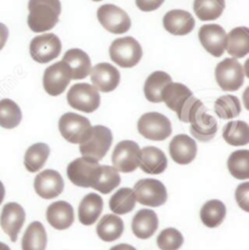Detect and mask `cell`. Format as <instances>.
<instances>
[{"instance_id": "obj_1", "label": "cell", "mask_w": 249, "mask_h": 250, "mask_svg": "<svg viewBox=\"0 0 249 250\" xmlns=\"http://www.w3.org/2000/svg\"><path fill=\"white\" fill-rule=\"evenodd\" d=\"M28 27L34 33H45L57 24L61 15L60 0H29Z\"/></svg>"}, {"instance_id": "obj_2", "label": "cell", "mask_w": 249, "mask_h": 250, "mask_svg": "<svg viewBox=\"0 0 249 250\" xmlns=\"http://www.w3.org/2000/svg\"><path fill=\"white\" fill-rule=\"evenodd\" d=\"M207 108L201 100H196L191 107L187 117V123L191 124V135L201 142H208L215 137L218 123L215 118L207 113Z\"/></svg>"}, {"instance_id": "obj_3", "label": "cell", "mask_w": 249, "mask_h": 250, "mask_svg": "<svg viewBox=\"0 0 249 250\" xmlns=\"http://www.w3.org/2000/svg\"><path fill=\"white\" fill-rule=\"evenodd\" d=\"M112 141H113V135L108 127L104 125H95L91 127V132L88 139L79 145V151L82 157L99 162L109 151Z\"/></svg>"}, {"instance_id": "obj_4", "label": "cell", "mask_w": 249, "mask_h": 250, "mask_svg": "<svg viewBox=\"0 0 249 250\" xmlns=\"http://www.w3.org/2000/svg\"><path fill=\"white\" fill-rule=\"evenodd\" d=\"M109 57L113 63L123 68H131L143 59V47L133 37H124L112 42L109 46Z\"/></svg>"}, {"instance_id": "obj_5", "label": "cell", "mask_w": 249, "mask_h": 250, "mask_svg": "<svg viewBox=\"0 0 249 250\" xmlns=\"http://www.w3.org/2000/svg\"><path fill=\"white\" fill-rule=\"evenodd\" d=\"M91 127L88 118L72 112L64 113L59 122L60 132L69 144H83L90 135Z\"/></svg>"}, {"instance_id": "obj_6", "label": "cell", "mask_w": 249, "mask_h": 250, "mask_svg": "<svg viewBox=\"0 0 249 250\" xmlns=\"http://www.w3.org/2000/svg\"><path fill=\"white\" fill-rule=\"evenodd\" d=\"M138 130L145 139L152 141H163L171 135V122L164 114L149 112L140 117Z\"/></svg>"}, {"instance_id": "obj_7", "label": "cell", "mask_w": 249, "mask_h": 250, "mask_svg": "<svg viewBox=\"0 0 249 250\" xmlns=\"http://www.w3.org/2000/svg\"><path fill=\"white\" fill-rule=\"evenodd\" d=\"M67 101L72 108L77 111L93 113L100 107V92L91 84H74L67 94Z\"/></svg>"}, {"instance_id": "obj_8", "label": "cell", "mask_w": 249, "mask_h": 250, "mask_svg": "<svg viewBox=\"0 0 249 250\" xmlns=\"http://www.w3.org/2000/svg\"><path fill=\"white\" fill-rule=\"evenodd\" d=\"M215 78L224 91H236L245 83L242 64L236 59H225L216 66Z\"/></svg>"}, {"instance_id": "obj_9", "label": "cell", "mask_w": 249, "mask_h": 250, "mask_svg": "<svg viewBox=\"0 0 249 250\" xmlns=\"http://www.w3.org/2000/svg\"><path fill=\"white\" fill-rule=\"evenodd\" d=\"M136 202L145 207L157 208L163 206L168 198L166 186L158 180L144 179L140 180L134 186Z\"/></svg>"}, {"instance_id": "obj_10", "label": "cell", "mask_w": 249, "mask_h": 250, "mask_svg": "<svg viewBox=\"0 0 249 250\" xmlns=\"http://www.w3.org/2000/svg\"><path fill=\"white\" fill-rule=\"evenodd\" d=\"M100 164L86 157H81L71 162L67 167V176L73 185L83 188H91L99 174Z\"/></svg>"}, {"instance_id": "obj_11", "label": "cell", "mask_w": 249, "mask_h": 250, "mask_svg": "<svg viewBox=\"0 0 249 250\" xmlns=\"http://www.w3.org/2000/svg\"><path fill=\"white\" fill-rule=\"evenodd\" d=\"M99 22L106 31L113 34H123L130 29L131 20L121 7L113 4L102 5L98 10Z\"/></svg>"}, {"instance_id": "obj_12", "label": "cell", "mask_w": 249, "mask_h": 250, "mask_svg": "<svg viewBox=\"0 0 249 250\" xmlns=\"http://www.w3.org/2000/svg\"><path fill=\"white\" fill-rule=\"evenodd\" d=\"M61 41L54 33L37 36L29 45V54L38 63H49L61 54Z\"/></svg>"}, {"instance_id": "obj_13", "label": "cell", "mask_w": 249, "mask_h": 250, "mask_svg": "<svg viewBox=\"0 0 249 250\" xmlns=\"http://www.w3.org/2000/svg\"><path fill=\"white\" fill-rule=\"evenodd\" d=\"M139 161H140V147L136 142L125 140L121 141L114 147L112 163L118 172L128 174L135 171L139 167Z\"/></svg>"}, {"instance_id": "obj_14", "label": "cell", "mask_w": 249, "mask_h": 250, "mask_svg": "<svg viewBox=\"0 0 249 250\" xmlns=\"http://www.w3.org/2000/svg\"><path fill=\"white\" fill-rule=\"evenodd\" d=\"M72 81V72L68 64L63 61H59L51 64L44 72L43 86L50 96H59L68 86Z\"/></svg>"}, {"instance_id": "obj_15", "label": "cell", "mask_w": 249, "mask_h": 250, "mask_svg": "<svg viewBox=\"0 0 249 250\" xmlns=\"http://www.w3.org/2000/svg\"><path fill=\"white\" fill-rule=\"evenodd\" d=\"M202 46L214 57H220L226 47L228 33L220 24H204L198 32Z\"/></svg>"}, {"instance_id": "obj_16", "label": "cell", "mask_w": 249, "mask_h": 250, "mask_svg": "<svg viewBox=\"0 0 249 250\" xmlns=\"http://www.w3.org/2000/svg\"><path fill=\"white\" fill-rule=\"evenodd\" d=\"M64 182L61 174L56 170H43L34 180V189L43 199H54L63 192Z\"/></svg>"}, {"instance_id": "obj_17", "label": "cell", "mask_w": 249, "mask_h": 250, "mask_svg": "<svg viewBox=\"0 0 249 250\" xmlns=\"http://www.w3.org/2000/svg\"><path fill=\"white\" fill-rule=\"evenodd\" d=\"M26 220V211L19 203H7L1 210L0 226L2 231L10 237L11 242H16L20 231Z\"/></svg>"}, {"instance_id": "obj_18", "label": "cell", "mask_w": 249, "mask_h": 250, "mask_svg": "<svg viewBox=\"0 0 249 250\" xmlns=\"http://www.w3.org/2000/svg\"><path fill=\"white\" fill-rule=\"evenodd\" d=\"M90 78L93 86L98 91L111 92L116 89L121 82V73L111 63H98L91 68Z\"/></svg>"}, {"instance_id": "obj_19", "label": "cell", "mask_w": 249, "mask_h": 250, "mask_svg": "<svg viewBox=\"0 0 249 250\" xmlns=\"http://www.w3.org/2000/svg\"><path fill=\"white\" fill-rule=\"evenodd\" d=\"M169 153L175 163L186 166L195 161L197 156V144L188 135H176L169 145Z\"/></svg>"}, {"instance_id": "obj_20", "label": "cell", "mask_w": 249, "mask_h": 250, "mask_svg": "<svg viewBox=\"0 0 249 250\" xmlns=\"http://www.w3.org/2000/svg\"><path fill=\"white\" fill-rule=\"evenodd\" d=\"M195 19L185 10H171L163 17V26L174 36H186L195 28Z\"/></svg>"}, {"instance_id": "obj_21", "label": "cell", "mask_w": 249, "mask_h": 250, "mask_svg": "<svg viewBox=\"0 0 249 250\" xmlns=\"http://www.w3.org/2000/svg\"><path fill=\"white\" fill-rule=\"evenodd\" d=\"M46 219L55 229H67L74 222L73 207L64 201L55 202L50 204L46 210Z\"/></svg>"}, {"instance_id": "obj_22", "label": "cell", "mask_w": 249, "mask_h": 250, "mask_svg": "<svg viewBox=\"0 0 249 250\" xmlns=\"http://www.w3.org/2000/svg\"><path fill=\"white\" fill-rule=\"evenodd\" d=\"M139 167L146 174L158 175L162 174L168 167L166 154L157 147H145L140 149V161Z\"/></svg>"}, {"instance_id": "obj_23", "label": "cell", "mask_w": 249, "mask_h": 250, "mask_svg": "<svg viewBox=\"0 0 249 250\" xmlns=\"http://www.w3.org/2000/svg\"><path fill=\"white\" fill-rule=\"evenodd\" d=\"M62 61L66 62L72 72V79L79 81L90 74L91 61L89 55L81 49H71L63 55Z\"/></svg>"}, {"instance_id": "obj_24", "label": "cell", "mask_w": 249, "mask_h": 250, "mask_svg": "<svg viewBox=\"0 0 249 250\" xmlns=\"http://www.w3.org/2000/svg\"><path fill=\"white\" fill-rule=\"evenodd\" d=\"M158 229V216L151 209H143L136 212L131 222L133 233L140 239H147L153 236Z\"/></svg>"}, {"instance_id": "obj_25", "label": "cell", "mask_w": 249, "mask_h": 250, "mask_svg": "<svg viewBox=\"0 0 249 250\" xmlns=\"http://www.w3.org/2000/svg\"><path fill=\"white\" fill-rule=\"evenodd\" d=\"M225 50L232 59L247 56L249 54V29L247 27H237L228 34Z\"/></svg>"}, {"instance_id": "obj_26", "label": "cell", "mask_w": 249, "mask_h": 250, "mask_svg": "<svg viewBox=\"0 0 249 250\" xmlns=\"http://www.w3.org/2000/svg\"><path fill=\"white\" fill-rule=\"evenodd\" d=\"M191 96H193L192 91L186 85L181 83H170L164 87L163 94H162V101L166 104L168 108L178 114L183 108L184 104Z\"/></svg>"}, {"instance_id": "obj_27", "label": "cell", "mask_w": 249, "mask_h": 250, "mask_svg": "<svg viewBox=\"0 0 249 250\" xmlns=\"http://www.w3.org/2000/svg\"><path fill=\"white\" fill-rule=\"evenodd\" d=\"M104 209V201L96 193H89L82 199L78 209L79 221L85 226L94 225Z\"/></svg>"}, {"instance_id": "obj_28", "label": "cell", "mask_w": 249, "mask_h": 250, "mask_svg": "<svg viewBox=\"0 0 249 250\" xmlns=\"http://www.w3.org/2000/svg\"><path fill=\"white\" fill-rule=\"evenodd\" d=\"M170 83H173V81L168 73L162 71L153 72L151 76H148L145 85H144L145 97L149 102L159 104V102H162V94H163L164 87Z\"/></svg>"}, {"instance_id": "obj_29", "label": "cell", "mask_w": 249, "mask_h": 250, "mask_svg": "<svg viewBox=\"0 0 249 250\" xmlns=\"http://www.w3.org/2000/svg\"><path fill=\"white\" fill-rule=\"evenodd\" d=\"M98 236L104 242H113L118 239L124 232V222L118 215L107 214L99 221L96 227Z\"/></svg>"}, {"instance_id": "obj_30", "label": "cell", "mask_w": 249, "mask_h": 250, "mask_svg": "<svg viewBox=\"0 0 249 250\" xmlns=\"http://www.w3.org/2000/svg\"><path fill=\"white\" fill-rule=\"evenodd\" d=\"M48 234L43 224L34 221L27 227L22 238V250H45Z\"/></svg>"}, {"instance_id": "obj_31", "label": "cell", "mask_w": 249, "mask_h": 250, "mask_svg": "<svg viewBox=\"0 0 249 250\" xmlns=\"http://www.w3.org/2000/svg\"><path fill=\"white\" fill-rule=\"evenodd\" d=\"M201 220L204 226L215 229L223 224L226 216V207L219 199L208 201L201 209Z\"/></svg>"}, {"instance_id": "obj_32", "label": "cell", "mask_w": 249, "mask_h": 250, "mask_svg": "<svg viewBox=\"0 0 249 250\" xmlns=\"http://www.w3.org/2000/svg\"><path fill=\"white\" fill-rule=\"evenodd\" d=\"M119 184H121V175L113 167L100 166L99 174L91 188L96 189L100 193L108 194L109 192L117 188Z\"/></svg>"}, {"instance_id": "obj_33", "label": "cell", "mask_w": 249, "mask_h": 250, "mask_svg": "<svg viewBox=\"0 0 249 250\" xmlns=\"http://www.w3.org/2000/svg\"><path fill=\"white\" fill-rule=\"evenodd\" d=\"M50 147L46 144L39 142L29 147L24 154V167L29 172H37L43 169L49 158Z\"/></svg>"}, {"instance_id": "obj_34", "label": "cell", "mask_w": 249, "mask_h": 250, "mask_svg": "<svg viewBox=\"0 0 249 250\" xmlns=\"http://www.w3.org/2000/svg\"><path fill=\"white\" fill-rule=\"evenodd\" d=\"M135 193L128 187L118 189L109 199V209L113 211L114 215L128 214L135 208Z\"/></svg>"}, {"instance_id": "obj_35", "label": "cell", "mask_w": 249, "mask_h": 250, "mask_svg": "<svg viewBox=\"0 0 249 250\" xmlns=\"http://www.w3.org/2000/svg\"><path fill=\"white\" fill-rule=\"evenodd\" d=\"M223 137L231 146H245L249 142V126L246 122L235 121L225 125Z\"/></svg>"}, {"instance_id": "obj_36", "label": "cell", "mask_w": 249, "mask_h": 250, "mask_svg": "<svg viewBox=\"0 0 249 250\" xmlns=\"http://www.w3.org/2000/svg\"><path fill=\"white\" fill-rule=\"evenodd\" d=\"M225 0H195L193 10L201 21H214L223 15Z\"/></svg>"}, {"instance_id": "obj_37", "label": "cell", "mask_w": 249, "mask_h": 250, "mask_svg": "<svg viewBox=\"0 0 249 250\" xmlns=\"http://www.w3.org/2000/svg\"><path fill=\"white\" fill-rule=\"evenodd\" d=\"M22 121L21 108L10 99L0 100V126L4 129H15Z\"/></svg>"}, {"instance_id": "obj_38", "label": "cell", "mask_w": 249, "mask_h": 250, "mask_svg": "<svg viewBox=\"0 0 249 250\" xmlns=\"http://www.w3.org/2000/svg\"><path fill=\"white\" fill-rule=\"evenodd\" d=\"M230 174L237 180L249 179V151H235L230 154L228 161Z\"/></svg>"}, {"instance_id": "obj_39", "label": "cell", "mask_w": 249, "mask_h": 250, "mask_svg": "<svg viewBox=\"0 0 249 250\" xmlns=\"http://www.w3.org/2000/svg\"><path fill=\"white\" fill-rule=\"evenodd\" d=\"M216 116L221 119H233L241 113V102L240 99L233 95H224L219 97L214 104Z\"/></svg>"}, {"instance_id": "obj_40", "label": "cell", "mask_w": 249, "mask_h": 250, "mask_svg": "<svg viewBox=\"0 0 249 250\" xmlns=\"http://www.w3.org/2000/svg\"><path fill=\"white\" fill-rule=\"evenodd\" d=\"M183 244V234L176 229H163L157 238V246L162 250H179Z\"/></svg>"}, {"instance_id": "obj_41", "label": "cell", "mask_w": 249, "mask_h": 250, "mask_svg": "<svg viewBox=\"0 0 249 250\" xmlns=\"http://www.w3.org/2000/svg\"><path fill=\"white\" fill-rule=\"evenodd\" d=\"M236 201L241 209L249 211V182H243L236 189Z\"/></svg>"}, {"instance_id": "obj_42", "label": "cell", "mask_w": 249, "mask_h": 250, "mask_svg": "<svg viewBox=\"0 0 249 250\" xmlns=\"http://www.w3.org/2000/svg\"><path fill=\"white\" fill-rule=\"evenodd\" d=\"M136 6L141 10V11L149 12L154 11L158 7H161V5L163 4L164 0H135Z\"/></svg>"}, {"instance_id": "obj_43", "label": "cell", "mask_w": 249, "mask_h": 250, "mask_svg": "<svg viewBox=\"0 0 249 250\" xmlns=\"http://www.w3.org/2000/svg\"><path fill=\"white\" fill-rule=\"evenodd\" d=\"M7 38H9V29L4 23H0V50L5 46Z\"/></svg>"}, {"instance_id": "obj_44", "label": "cell", "mask_w": 249, "mask_h": 250, "mask_svg": "<svg viewBox=\"0 0 249 250\" xmlns=\"http://www.w3.org/2000/svg\"><path fill=\"white\" fill-rule=\"evenodd\" d=\"M109 250H136L134 247L129 246V244H118V246H114L113 248Z\"/></svg>"}, {"instance_id": "obj_45", "label": "cell", "mask_w": 249, "mask_h": 250, "mask_svg": "<svg viewBox=\"0 0 249 250\" xmlns=\"http://www.w3.org/2000/svg\"><path fill=\"white\" fill-rule=\"evenodd\" d=\"M4 198H5V187L4 185H2V182L0 181V204L2 203Z\"/></svg>"}, {"instance_id": "obj_46", "label": "cell", "mask_w": 249, "mask_h": 250, "mask_svg": "<svg viewBox=\"0 0 249 250\" xmlns=\"http://www.w3.org/2000/svg\"><path fill=\"white\" fill-rule=\"evenodd\" d=\"M0 250H11V249H10L5 243H1V242H0Z\"/></svg>"}, {"instance_id": "obj_47", "label": "cell", "mask_w": 249, "mask_h": 250, "mask_svg": "<svg viewBox=\"0 0 249 250\" xmlns=\"http://www.w3.org/2000/svg\"><path fill=\"white\" fill-rule=\"evenodd\" d=\"M93 1H101V0H93Z\"/></svg>"}]
</instances>
